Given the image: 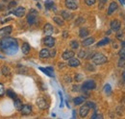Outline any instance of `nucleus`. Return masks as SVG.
I'll use <instances>...</instances> for the list:
<instances>
[{"mask_svg": "<svg viewBox=\"0 0 125 119\" xmlns=\"http://www.w3.org/2000/svg\"><path fill=\"white\" fill-rule=\"evenodd\" d=\"M0 49L6 55L12 56L17 53L18 51V43L16 39L13 38H3L0 40Z\"/></svg>", "mask_w": 125, "mask_h": 119, "instance_id": "obj_1", "label": "nucleus"}, {"mask_svg": "<svg viewBox=\"0 0 125 119\" xmlns=\"http://www.w3.org/2000/svg\"><path fill=\"white\" fill-rule=\"evenodd\" d=\"M93 61L95 64H103L107 61V57L103 54L97 53V54H94L93 56Z\"/></svg>", "mask_w": 125, "mask_h": 119, "instance_id": "obj_2", "label": "nucleus"}, {"mask_svg": "<svg viewBox=\"0 0 125 119\" xmlns=\"http://www.w3.org/2000/svg\"><path fill=\"white\" fill-rule=\"evenodd\" d=\"M95 87H96V85H95L94 80H88L83 84L82 89L84 90H92V89H95Z\"/></svg>", "mask_w": 125, "mask_h": 119, "instance_id": "obj_3", "label": "nucleus"}, {"mask_svg": "<svg viewBox=\"0 0 125 119\" xmlns=\"http://www.w3.org/2000/svg\"><path fill=\"white\" fill-rule=\"evenodd\" d=\"M65 6L69 10H76L78 8L77 0H65Z\"/></svg>", "mask_w": 125, "mask_h": 119, "instance_id": "obj_4", "label": "nucleus"}, {"mask_svg": "<svg viewBox=\"0 0 125 119\" xmlns=\"http://www.w3.org/2000/svg\"><path fill=\"white\" fill-rule=\"evenodd\" d=\"M36 16H37V12L35 10H31L29 15H27V22L29 25H33L36 21Z\"/></svg>", "mask_w": 125, "mask_h": 119, "instance_id": "obj_5", "label": "nucleus"}, {"mask_svg": "<svg viewBox=\"0 0 125 119\" xmlns=\"http://www.w3.org/2000/svg\"><path fill=\"white\" fill-rule=\"evenodd\" d=\"M43 43H44L45 46L51 48V47H53L55 45V39L52 38L51 36H47V37L44 38V40H43Z\"/></svg>", "mask_w": 125, "mask_h": 119, "instance_id": "obj_6", "label": "nucleus"}, {"mask_svg": "<svg viewBox=\"0 0 125 119\" xmlns=\"http://www.w3.org/2000/svg\"><path fill=\"white\" fill-rule=\"evenodd\" d=\"M89 111H90L89 106H88V105H84V106H82V107L80 108V109H79V114H80L81 117H86V116L88 115Z\"/></svg>", "mask_w": 125, "mask_h": 119, "instance_id": "obj_7", "label": "nucleus"}, {"mask_svg": "<svg viewBox=\"0 0 125 119\" xmlns=\"http://www.w3.org/2000/svg\"><path fill=\"white\" fill-rule=\"evenodd\" d=\"M20 111L22 114L24 115H28L32 112V107L30 105L26 104V105H22V108L20 109Z\"/></svg>", "mask_w": 125, "mask_h": 119, "instance_id": "obj_8", "label": "nucleus"}, {"mask_svg": "<svg viewBox=\"0 0 125 119\" xmlns=\"http://www.w3.org/2000/svg\"><path fill=\"white\" fill-rule=\"evenodd\" d=\"M37 105H38V107H39L40 109H46L47 107H48V105H47V102L45 101V99L42 98V97L38 98V100H37Z\"/></svg>", "mask_w": 125, "mask_h": 119, "instance_id": "obj_9", "label": "nucleus"}, {"mask_svg": "<svg viewBox=\"0 0 125 119\" xmlns=\"http://www.w3.org/2000/svg\"><path fill=\"white\" fill-rule=\"evenodd\" d=\"M119 29H120V21L117 20V19H114L111 22V30L115 31V32H117Z\"/></svg>", "mask_w": 125, "mask_h": 119, "instance_id": "obj_10", "label": "nucleus"}, {"mask_svg": "<svg viewBox=\"0 0 125 119\" xmlns=\"http://www.w3.org/2000/svg\"><path fill=\"white\" fill-rule=\"evenodd\" d=\"M13 31V27L12 26H7L4 27L2 29H0V37H5V36H9Z\"/></svg>", "mask_w": 125, "mask_h": 119, "instance_id": "obj_11", "label": "nucleus"}, {"mask_svg": "<svg viewBox=\"0 0 125 119\" xmlns=\"http://www.w3.org/2000/svg\"><path fill=\"white\" fill-rule=\"evenodd\" d=\"M53 31L54 28L53 26L50 24V23H46L44 26H43V33L46 35V36H51L53 34Z\"/></svg>", "mask_w": 125, "mask_h": 119, "instance_id": "obj_12", "label": "nucleus"}, {"mask_svg": "<svg viewBox=\"0 0 125 119\" xmlns=\"http://www.w3.org/2000/svg\"><path fill=\"white\" fill-rule=\"evenodd\" d=\"M25 13H26V10L23 8V7H19V8H17L16 9L14 12H13V14L17 16V17H22V16H24L25 15Z\"/></svg>", "mask_w": 125, "mask_h": 119, "instance_id": "obj_13", "label": "nucleus"}, {"mask_svg": "<svg viewBox=\"0 0 125 119\" xmlns=\"http://www.w3.org/2000/svg\"><path fill=\"white\" fill-rule=\"evenodd\" d=\"M74 55H75V53H74L73 51H70V50H65V51L62 53V58L63 60H69L70 58L74 57Z\"/></svg>", "mask_w": 125, "mask_h": 119, "instance_id": "obj_14", "label": "nucleus"}, {"mask_svg": "<svg viewBox=\"0 0 125 119\" xmlns=\"http://www.w3.org/2000/svg\"><path fill=\"white\" fill-rule=\"evenodd\" d=\"M41 71H42L44 74H46L49 77H54V71H53V68L52 67H47V68H42V67H40L39 68Z\"/></svg>", "mask_w": 125, "mask_h": 119, "instance_id": "obj_15", "label": "nucleus"}, {"mask_svg": "<svg viewBox=\"0 0 125 119\" xmlns=\"http://www.w3.org/2000/svg\"><path fill=\"white\" fill-rule=\"evenodd\" d=\"M68 65L71 66V67H78L80 65V60L78 59H75V58H70L68 60Z\"/></svg>", "mask_w": 125, "mask_h": 119, "instance_id": "obj_16", "label": "nucleus"}, {"mask_svg": "<svg viewBox=\"0 0 125 119\" xmlns=\"http://www.w3.org/2000/svg\"><path fill=\"white\" fill-rule=\"evenodd\" d=\"M116 9H117V4H116V2H112V3L110 4L109 9H108V15H113Z\"/></svg>", "mask_w": 125, "mask_h": 119, "instance_id": "obj_17", "label": "nucleus"}, {"mask_svg": "<svg viewBox=\"0 0 125 119\" xmlns=\"http://www.w3.org/2000/svg\"><path fill=\"white\" fill-rule=\"evenodd\" d=\"M48 57H49V50H48V49L43 48V49H42V50L40 51V58H42V59H46Z\"/></svg>", "mask_w": 125, "mask_h": 119, "instance_id": "obj_18", "label": "nucleus"}, {"mask_svg": "<svg viewBox=\"0 0 125 119\" xmlns=\"http://www.w3.org/2000/svg\"><path fill=\"white\" fill-rule=\"evenodd\" d=\"M21 51H22L23 54L27 55V54L30 52V45H29V43L24 42V43L22 44V47H21Z\"/></svg>", "mask_w": 125, "mask_h": 119, "instance_id": "obj_19", "label": "nucleus"}, {"mask_svg": "<svg viewBox=\"0 0 125 119\" xmlns=\"http://www.w3.org/2000/svg\"><path fill=\"white\" fill-rule=\"evenodd\" d=\"M93 43H94V38H88V39H86L85 40H83L82 45H83V46H90V45H92Z\"/></svg>", "mask_w": 125, "mask_h": 119, "instance_id": "obj_20", "label": "nucleus"}, {"mask_svg": "<svg viewBox=\"0 0 125 119\" xmlns=\"http://www.w3.org/2000/svg\"><path fill=\"white\" fill-rule=\"evenodd\" d=\"M89 34H90V32H89V30L87 29V28H81L80 31H79V37H81V38H85V37H87V36H89Z\"/></svg>", "mask_w": 125, "mask_h": 119, "instance_id": "obj_21", "label": "nucleus"}, {"mask_svg": "<svg viewBox=\"0 0 125 119\" xmlns=\"http://www.w3.org/2000/svg\"><path fill=\"white\" fill-rule=\"evenodd\" d=\"M84 101H85V97H83V96H79V97L74 98L73 103L76 105V106H78V105H81L82 103H84Z\"/></svg>", "mask_w": 125, "mask_h": 119, "instance_id": "obj_22", "label": "nucleus"}, {"mask_svg": "<svg viewBox=\"0 0 125 119\" xmlns=\"http://www.w3.org/2000/svg\"><path fill=\"white\" fill-rule=\"evenodd\" d=\"M53 20L55 21V23H57L59 26H62L64 24V21L62 20V18L61 17H58V16H54L53 17Z\"/></svg>", "mask_w": 125, "mask_h": 119, "instance_id": "obj_23", "label": "nucleus"}, {"mask_svg": "<svg viewBox=\"0 0 125 119\" xmlns=\"http://www.w3.org/2000/svg\"><path fill=\"white\" fill-rule=\"evenodd\" d=\"M15 108L17 110H20V109L22 108V102L19 99H15Z\"/></svg>", "mask_w": 125, "mask_h": 119, "instance_id": "obj_24", "label": "nucleus"}, {"mask_svg": "<svg viewBox=\"0 0 125 119\" xmlns=\"http://www.w3.org/2000/svg\"><path fill=\"white\" fill-rule=\"evenodd\" d=\"M54 7V2L52 0H47L45 1V8L47 10H50V9H53Z\"/></svg>", "mask_w": 125, "mask_h": 119, "instance_id": "obj_25", "label": "nucleus"}, {"mask_svg": "<svg viewBox=\"0 0 125 119\" xmlns=\"http://www.w3.org/2000/svg\"><path fill=\"white\" fill-rule=\"evenodd\" d=\"M110 42V40L108 38H105L104 40H100L98 43H97V46H103V45H106L108 44Z\"/></svg>", "mask_w": 125, "mask_h": 119, "instance_id": "obj_26", "label": "nucleus"}, {"mask_svg": "<svg viewBox=\"0 0 125 119\" xmlns=\"http://www.w3.org/2000/svg\"><path fill=\"white\" fill-rule=\"evenodd\" d=\"M7 94H8V96H9L10 98H12V99H16V94L12 90V89H8V90H7Z\"/></svg>", "mask_w": 125, "mask_h": 119, "instance_id": "obj_27", "label": "nucleus"}, {"mask_svg": "<svg viewBox=\"0 0 125 119\" xmlns=\"http://www.w3.org/2000/svg\"><path fill=\"white\" fill-rule=\"evenodd\" d=\"M62 18L65 19V20H68V19L71 17V15H70L68 12H66V11H62Z\"/></svg>", "mask_w": 125, "mask_h": 119, "instance_id": "obj_28", "label": "nucleus"}, {"mask_svg": "<svg viewBox=\"0 0 125 119\" xmlns=\"http://www.w3.org/2000/svg\"><path fill=\"white\" fill-rule=\"evenodd\" d=\"M104 92H105L107 95H110V94H111V92H112V88H111V86H110L109 84L105 85V87H104Z\"/></svg>", "mask_w": 125, "mask_h": 119, "instance_id": "obj_29", "label": "nucleus"}, {"mask_svg": "<svg viewBox=\"0 0 125 119\" xmlns=\"http://www.w3.org/2000/svg\"><path fill=\"white\" fill-rule=\"evenodd\" d=\"M70 46H71L72 49H77L79 47V42L77 40H72V41L70 42Z\"/></svg>", "mask_w": 125, "mask_h": 119, "instance_id": "obj_30", "label": "nucleus"}, {"mask_svg": "<svg viewBox=\"0 0 125 119\" xmlns=\"http://www.w3.org/2000/svg\"><path fill=\"white\" fill-rule=\"evenodd\" d=\"M119 57H120V59L125 60V48L124 47H122L121 50L119 51Z\"/></svg>", "mask_w": 125, "mask_h": 119, "instance_id": "obj_31", "label": "nucleus"}, {"mask_svg": "<svg viewBox=\"0 0 125 119\" xmlns=\"http://www.w3.org/2000/svg\"><path fill=\"white\" fill-rule=\"evenodd\" d=\"M2 72H3V74H5V75H8L9 73H10L9 68H8L7 66H4V67L2 68Z\"/></svg>", "mask_w": 125, "mask_h": 119, "instance_id": "obj_32", "label": "nucleus"}, {"mask_svg": "<svg viewBox=\"0 0 125 119\" xmlns=\"http://www.w3.org/2000/svg\"><path fill=\"white\" fill-rule=\"evenodd\" d=\"M95 1H96V0H85L86 4H87V5H89V6H92V5H94V3H95Z\"/></svg>", "mask_w": 125, "mask_h": 119, "instance_id": "obj_33", "label": "nucleus"}, {"mask_svg": "<svg viewBox=\"0 0 125 119\" xmlns=\"http://www.w3.org/2000/svg\"><path fill=\"white\" fill-rule=\"evenodd\" d=\"M116 38H117L118 40H121V39L123 38V34H122V33H121L119 30L117 31V35H116Z\"/></svg>", "mask_w": 125, "mask_h": 119, "instance_id": "obj_34", "label": "nucleus"}, {"mask_svg": "<svg viewBox=\"0 0 125 119\" xmlns=\"http://www.w3.org/2000/svg\"><path fill=\"white\" fill-rule=\"evenodd\" d=\"M4 95V86L0 83V96H3Z\"/></svg>", "mask_w": 125, "mask_h": 119, "instance_id": "obj_35", "label": "nucleus"}, {"mask_svg": "<svg viewBox=\"0 0 125 119\" xmlns=\"http://www.w3.org/2000/svg\"><path fill=\"white\" fill-rule=\"evenodd\" d=\"M87 105L89 106V108H90V109H95V107H96V106H95V104H94V103H93V102H88V103H87Z\"/></svg>", "mask_w": 125, "mask_h": 119, "instance_id": "obj_36", "label": "nucleus"}, {"mask_svg": "<svg viewBox=\"0 0 125 119\" xmlns=\"http://www.w3.org/2000/svg\"><path fill=\"white\" fill-rule=\"evenodd\" d=\"M106 2H107V0H99V4H100V9H102L103 8V6L106 4Z\"/></svg>", "mask_w": 125, "mask_h": 119, "instance_id": "obj_37", "label": "nucleus"}, {"mask_svg": "<svg viewBox=\"0 0 125 119\" xmlns=\"http://www.w3.org/2000/svg\"><path fill=\"white\" fill-rule=\"evenodd\" d=\"M85 21V19L83 18V17H79L78 18V21H76V25H79L80 23H83Z\"/></svg>", "mask_w": 125, "mask_h": 119, "instance_id": "obj_38", "label": "nucleus"}, {"mask_svg": "<svg viewBox=\"0 0 125 119\" xmlns=\"http://www.w3.org/2000/svg\"><path fill=\"white\" fill-rule=\"evenodd\" d=\"M59 95H60V99H61V105H60V107L62 108V106H63V105H62V101H63V98H62V93L61 92V91H59Z\"/></svg>", "mask_w": 125, "mask_h": 119, "instance_id": "obj_39", "label": "nucleus"}, {"mask_svg": "<svg viewBox=\"0 0 125 119\" xmlns=\"http://www.w3.org/2000/svg\"><path fill=\"white\" fill-rule=\"evenodd\" d=\"M56 55V50H52V51H49V57H54Z\"/></svg>", "mask_w": 125, "mask_h": 119, "instance_id": "obj_40", "label": "nucleus"}, {"mask_svg": "<svg viewBox=\"0 0 125 119\" xmlns=\"http://www.w3.org/2000/svg\"><path fill=\"white\" fill-rule=\"evenodd\" d=\"M85 57V51L84 50H81L79 52V58H84Z\"/></svg>", "mask_w": 125, "mask_h": 119, "instance_id": "obj_41", "label": "nucleus"}, {"mask_svg": "<svg viewBox=\"0 0 125 119\" xmlns=\"http://www.w3.org/2000/svg\"><path fill=\"white\" fill-rule=\"evenodd\" d=\"M81 79H82V75H81V74H77V75H76V77H75V80H76V82H79Z\"/></svg>", "mask_w": 125, "mask_h": 119, "instance_id": "obj_42", "label": "nucleus"}, {"mask_svg": "<svg viewBox=\"0 0 125 119\" xmlns=\"http://www.w3.org/2000/svg\"><path fill=\"white\" fill-rule=\"evenodd\" d=\"M16 5V1H13V2H11V3H10V7H15Z\"/></svg>", "mask_w": 125, "mask_h": 119, "instance_id": "obj_43", "label": "nucleus"}, {"mask_svg": "<svg viewBox=\"0 0 125 119\" xmlns=\"http://www.w3.org/2000/svg\"><path fill=\"white\" fill-rule=\"evenodd\" d=\"M63 38H67V32H63Z\"/></svg>", "mask_w": 125, "mask_h": 119, "instance_id": "obj_44", "label": "nucleus"}, {"mask_svg": "<svg viewBox=\"0 0 125 119\" xmlns=\"http://www.w3.org/2000/svg\"><path fill=\"white\" fill-rule=\"evenodd\" d=\"M121 46L125 48V41H122V42H121Z\"/></svg>", "mask_w": 125, "mask_h": 119, "instance_id": "obj_45", "label": "nucleus"}, {"mask_svg": "<svg viewBox=\"0 0 125 119\" xmlns=\"http://www.w3.org/2000/svg\"><path fill=\"white\" fill-rule=\"evenodd\" d=\"M122 78H123V80L125 81V70H124V72H123V74H122Z\"/></svg>", "mask_w": 125, "mask_h": 119, "instance_id": "obj_46", "label": "nucleus"}, {"mask_svg": "<svg viewBox=\"0 0 125 119\" xmlns=\"http://www.w3.org/2000/svg\"><path fill=\"white\" fill-rule=\"evenodd\" d=\"M75 112H76V111H75V110H73V114H72V116H73V118H75Z\"/></svg>", "mask_w": 125, "mask_h": 119, "instance_id": "obj_47", "label": "nucleus"}, {"mask_svg": "<svg viewBox=\"0 0 125 119\" xmlns=\"http://www.w3.org/2000/svg\"><path fill=\"white\" fill-rule=\"evenodd\" d=\"M124 4H125V3H124Z\"/></svg>", "mask_w": 125, "mask_h": 119, "instance_id": "obj_48", "label": "nucleus"}]
</instances>
